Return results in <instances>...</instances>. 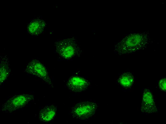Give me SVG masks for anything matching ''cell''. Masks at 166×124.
I'll return each instance as SVG.
<instances>
[{
    "label": "cell",
    "mask_w": 166,
    "mask_h": 124,
    "mask_svg": "<svg viewBox=\"0 0 166 124\" xmlns=\"http://www.w3.org/2000/svg\"><path fill=\"white\" fill-rule=\"evenodd\" d=\"M133 82V76L131 73L129 72L123 73L118 79V83L121 86L125 88L131 86Z\"/></svg>",
    "instance_id": "cell-8"
},
{
    "label": "cell",
    "mask_w": 166,
    "mask_h": 124,
    "mask_svg": "<svg viewBox=\"0 0 166 124\" xmlns=\"http://www.w3.org/2000/svg\"><path fill=\"white\" fill-rule=\"evenodd\" d=\"M97 106L93 102H82L77 104L72 108L71 114L75 118L86 119L93 116L96 112Z\"/></svg>",
    "instance_id": "cell-2"
},
{
    "label": "cell",
    "mask_w": 166,
    "mask_h": 124,
    "mask_svg": "<svg viewBox=\"0 0 166 124\" xmlns=\"http://www.w3.org/2000/svg\"><path fill=\"white\" fill-rule=\"evenodd\" d=\"M45 26L46 23L44 21L38 19H35L29 23L28 30L32 35H37L43 31Z\"/></svg>",
    "instance_id": "cell-6"
},
{
    "label": "cell",
    "mask_w": 166,
    "mask_h": 124,
    "mask_svg": "<svg viewBox=\"0 0 166 124\" xmlns=\"http://www.w3.org/2000/svg\"><path fill=\"white\" fill-rule=\"evenodd\" d=\"M34 98L33 94L28 93L13 96L2 104L1 110L5 113H11L24 107Z\"/></svg>",
    "instance_id": "cell-1"
},
{
    "label": "cell",
    "mask_w": 166,
    "mask_h": 124,
    "mask_svg": "<svg viewBox=\"0 0 166 124\" xmlns=\"http://www.w3.org/2000/svg\"><path fill=\"white\" fill-rule=\"evenodd\" d=\"M159 87L162 90L165 91L166 90V79L165 78L161 79L159 83Z\"/></svg>",
    "instance_id": "cell-9"
},
{
    "label": "cell",
    "mask_w": 166,
    "mask_h": 124,
    "mask_svg": "<svg viewBox=\"0 0 166 124\" xmlns=\"http://www.w3.org/2000/svg\"><path fill=\"white\" fill-rule=\"evenodd\" d=\"M27 72L31 75L41 78L48 83L50 82V79L47 70L39 62H37L36 66H35L34 68L28 69Z\"/></svg>",
    "instance_id": "cell-7"
},
{
    "label": "cell",
    "mask_w": 166,
    "mask_h": 124,
    "mask_svg": "<svg viewBox=\"0 0 166 124\" xmlns=\"http://www.w3.org/2000/svg\"><path fill=\"white\" fill-rule=\"evenodd\" d=\"M56 108L53 105H47L43 108L39 112L38 118L40 120L44 122L52 121L55 116Z\"/></svg>",
    "instance_id": "cell-5"
},
{
    "label": "cell",
    "mask_w": 166,
    "mask_h": 124,
    "mask_svg": "<svg viewBox=\"0 0 166 124\" xmlns=\"http://www.w3.org/2000/svg\"><path fill=\"white\" fill-rule=\"evenodd\" d=\"M72 38L61 39L55 43L56 51L59 56L65 59H69L76 55L77 48Z\"/></svg>",
    "instance_id": "cell-3"
},
{
    "label": "cell",
    "mask_w": 166,
    "mask_h": 124,
    "mask_svg": "<svg viewBox=\"0 0 166 124\" xmlns=\"http://www.w3.org/2000/svg\"><path fill=\"white\" fill-rule=\"evenodd\" d=\"M89 82L81 77L75 76L70 78L67 85L68 89L72 91L79 92L86 89L89 85Z\"/></svg>",
    "instance_id": "cell-4"
}]
</instances>
